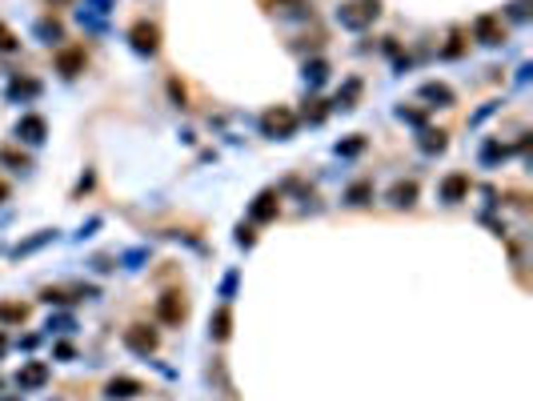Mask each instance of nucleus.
<instances>
[{
  "label": "nucleus",
  "instance_id": "nucleus-1",
  "mask_svg": "<svg viewBox=\"0 0 533 401\" xmlns=\"http://www.w3.org/2000/svg\"><path fill=\"white\" fill-rule=\"evenodd\" d=\"M377 13H381V4H377V0H349V4H341V8H337V25L357 32V28L373 25V20H377Z\"/></svg>",
  "mask_w": 533,
  "mask_h": 401
},
{
  "label": "nucleus",
  "instance_id": "nucleus-2",
  "mask_svg": "<svg viewBox=\"0 0 533 401\" xmlns=\"http://www.w3.org/2000/svg\"><path fill=\"white\" fill-rule=\"evenodd\" d=\"M293 128H297V113L285 109V104H277V109H269V113L260 116V133L273 137V140H289L293 137Z\"/></svg>",
  "mask_w": 533,
  "mask_h": 401
},
{
  "label": "nucleus",
  "instance_id": "nucleus-3",
  "mask_svg": "<svg viewBox=\"0 0 533 401\" xmlns=\"http://www.w3.org/2000/svg\"><path fill=\"white\" fill-rule=\"evenodd\" d=\"M128 40H133V49H137L140 56H152L157 44H161V32H157V25H149V20H137V25L128 28Z\"/></svg>",
  "mask_w": 533,
  "mask_h": 401
},
{
  "label": "nucleus",
  "instance_id": "nucleus-4",
  "mask_svg": "<svg viewBox=\"0 0 533 401\" xmlns=\"http://www.w3.org/2000/svg\"><path fill=\"white\" fill-rule=\"evenodd\" d=\"M473 37L481 40L485 49H493V44H501V40H505V28H501V20H497V16H477V20H473Z\"/></svg>",
  "mask_w": 533,
  "mask_h": 401
},
{
  "label": "nucleus",
  "instance_id": "nucleus-5",
  "mask_svg": "<svg viewBox=\"0 0 533 401\" xmlns=\"http://www.w3.org/2000/svg\"><path fill=\"white\" fill-rule=\"evenodd\" d=\"M185 301H181V293H161V301H157V317H161L164 325H181L185 321Z\"/></svg>",
  "mask_w": 533,
  "mask_h": 401
},
{
  "label": "nucleus",
  "instance_id": "nucleus-6",
  "mask_svg": "<svg viewBox=\"0 0 533 401\" xmlns=\"http://www.w3.org/2000/svg\"><path fill=\"white\" fill-rule=\"evenodd\" d=\"M16 137L25 140V145H40V140L49 137V125H44V116H37V113L20 116V121H16Z\"/></svg>",
  "mask_w": 533,
  "mask_h": 401
},
{
  "label": "nucleus",
  "instance_id": "nucleus-7",
  "mask_svg": "<svg viewBox=\"0 0 533 401\" xmlns=\"http://www.w3.org/2000/svg\"><path fill=\"white\" fill-rule=\"evenodd\" d=\"M124 345L133 353H140V357H149V353L157 349V333L145 325H133V329H124Z\"/></svg>",
  "mask_w": 533,
  "mask_h": 401
},
{
  "label": "nucleus",
  "instance_id": "nucleus-8",
  "mask_svg": "<svg viewBox=\"0 0 533 401\" xmlns=\"http://www.w3.org/2000/svg\"><path fill=\"white\" fill-rule=\"evenodd\" d=\"M465 193H469V176H465V173H453V176L441 181V200H445V205L465 200Z\"/></svg>",
  "mask_w": 533,
  "mask_h": 401
},
{
  "label": "nucleus",
  "instance_id": "nucleus-9",
  "mask_svg": "<svg viewBox=\"0 0 533 401\" xmlns=\"http://www.w3.org/2000/svg\"><path fill=\"white\" fill-rule=\"evenodd\" d=\"M44 381H49V365H44V361H28L25 369L16 373V385H20V389H40Z\"/></svg>",
  "mask_w": 533,
  "mask_h": 401
},
{
  "label": "nucleus",
  "instance_id": "nucleus-10",
  "mask_svg": "<svg viewBox=\"0 0 533 401\" xmlns=\"http://www.w3.org/2000/svg\"><path fill=\"white\" fill-rule=\"evenodd\" d=\"M140 389H145V385H140L137 377H112V381H109V397L112 401H128V397H137Z\"/></svg>",
  "mask_w": 533,
  "mask_h": 401
},
{
  "label": "nucleus",
  "instance_id": "nucleus-11",
  "mask_svg": "<svg viewBox=\"0 0 533 401\" xmlns=\"http://www.w3.org/2000/svg\"><path fill=\"white\" fill-rule=\"evenodd\" d=\"M248 217H253V221H273L277 217V193H260V197L248 205Z\"/></svg>",
  "mask_w": 533,
  "mask_h": 401
},
{
  "label": "nucleus",
  "instance_id": "nucleus-12",
  "mask_svg": "<svg viewBox=\"0 0 533 401\" xmlns=\"http://www.w3.org/2000/svg\"><path fill=\"white\" fill-rule=\"evenodd\" d=\"M56 68H61L64 76L85 73V49H64L61 56H56Z\"/></svg>",
  "mask_w": 533,
  "mask_h": 401
},
{
  "label": "nucleus",
  "instance_id": "nucleus-13",
  "mask_svg": "<svg viewBox=\"0 0 533 401\" xmlns=\"http://www.w3.org/2000/svg\"><path fill=\"white\" fill-rule=\"evenodd\" d=\"M56 237V229H40V233H32L28 241H20V245H13V257H28V253H37L40 245H49V241Z\"/></svg>",
  "mask_w": 533,
  "mask_h": 401
},
{
  "label": "nucleus",
  "instance_id": "nucleus-14",
  "mask_svg": "<svg viewBox=\"0 0 533 401\" xmlns=\"http://www.w3.org/2000/svg\"><path fill=\"white\" fill-rule=\"evenodd\" d=\"M389 200H393L397 209H409L413 200H417V185H413V181H397V185L389 188Z\"/></svg>",
  "mask_w": 533,
  "mask_h": 401
},
{
  "label": "nucleus",
  "instance_id": "nucleus-15",
  "mask_svg": "<svg viewBox=\"0 0 533 401\" xmlns=\"http://www.w3.org/2000/svg\"><path fill=\"white\" fill-rule=\"evenodd\" d=\"M421 97L433 100V104H453V88L441 85V80H429V85H421Z\"/></svg>",
  "mask_w": 533,
  "mask_h": 401
},
{
  "label": "nucleus",
  "instance_id": "nucleus-16",
  "mask_svg": "<svg viewBox=\"0 0 533 401\" xmlns=\"http://www.w3.org/2000/svg\"><path fill=\"white\" fill-rule=\"evenodd\" d=\"M209 333H212L217 341H224L229 333H233V317H229V309H224V305L217 309V313H212V321H209Z\"/></svg>",
  "mask_w": 533,
  "mask_h": 401
},
{
  "label": "nucleus",
  "instance_id": "nucleus-17",
  "mask_svg": "<svg viewBox=\"0 0 533 401\" xmlns=\"http://www.w3.org/2000/svg\"><path fill=\"white\" fill-rule=\"evenodd\" d=\"M325 80H329V64H325V61H309V64H305V85H309V88H321Z\"/></svg>",
  "mask_w": 533,
  "mask_h": 401
},
{
  "label": "nucleus",
  "instance_id": "nucleus-18",
  "mask_svg": "<svg viewBox=\"0 0 533 401\" xmlns=\"http://www.w3.org/2000/svg\"><path fill=\"white\" fill-rule=\"evenodd\" d=\"M345 200L349 205H369L373 200V181H357V185L345 188Z\"/></svg>",
  "mask_w": 533,
  "mask_h": 401
},
{
  "label": "nucleus",
  "instance_id": "nucleus-19",
  "mask_svg": "<svg viewBox=\"0 0 533 401\" xmlns=\"http://www.w3.org/2000/svg\"><path fill=\"white\" fill-rule=\"evenodd\" d=\"M505 145H501V140H485L481 145V164H497V161H505Z\"/></svg>",
  "mask_w": 533,
  "mask_h": 401
},
{
  "label": "nucleus",
  "instance_id": "nucleus-20",
  "mask_svg": "<svg viewBox=\"0 0 533 401\" xmlns=\"http://www.w3.org/2000/svg\"><path fill=\"white\" fill-rule=\"evenodd\" d=\"M421 149H425V152H445V133L425 128V133H421Z\"/></svg>",
  "mask_w": 533,
  "mask_h": 401
},
{
  "label": "nucleus",
  "instance_id": "nucleus-21",
  "mask_svg": "<svg viewBox=\"0 0 533 401\" xmlns=\"http://www.w3.org/2000/svg\"><path fill=\"white\" fill-rule=\"evenodd\" d=\"M37 92H40L37 80H13V85H8V97H16V100L20 97H37Z\"/></svg>",
  "mask_w": 533,
  "mask_h": 401
},
{
  "label": "nucleus",
  "instance_id": "nucleus-22",
  "mask_svg": "<svg viewBox=\"0 0 533 401\" xmlns=\"http://www.w3.org/2000/svg\"><path fill=\"white\" fill-rule=\"evenodd\" d=\"M37 37L44 40V44H52V40H61V25H56V20H37Z\"/></svg>",
  "mask_w": 533,
  "mask_h": 401
},
{
  "label": "nucleus",
  "instance_id": "nucleus-23",
  "mask_svg": "<svg viewBox=\"0 0 533 401\" xmlns=\"http://www.w3.org/2000/svg\"><path fill=\"white\" fill-rule=\"evenodd\" d=\"M25 305H0V321H8V325H20L25 321Z\"/></svg>",
  "mask_w": 533,
  "mask_h": 401
},
{
  "label": "nucleus",
  "instance_id": "nucleus-24",
  "mask_svg": "<svg viewBox=\"0 0 533 401\" xmlns=\"http://www.w3.org/2000/svg\"><path fill=\"white\" fill-rule=\"evenodd\" d=\"M0 164H13L16 173H20V169H28V157H20V152H13V149H0Z\"/></svg>",
  "mask_w": 533,
  "mask_h": 401
},
{
  "label": "nucleus",
  "instance_id": "nucleus-25",
  "mask_svg": "<svg viewBox=\"0 0 533 401\" xmlns=\"http://www.w3.org/2000/svg\"><path fill=\"white\" fill-rule=\"evenodd\" d=\"M16 44H20V40H16V32L8 25H0V52H16Z\"/></svg>",
  "mask_w": 533,
  "mask_h": 401
},
{
  "label": "nucleus",
  "instance_id": "nucleus-26",
  "mask_svg": "<svg viewBox=\"0 0 533 401\" xmlns=\"http://www.w3.org/2000/svg\"><path fill=\"white\" fill-rule=\"evenodd\" d=\"M357 80H349L345 85V92H341V97H337V109H353V97H357Z\"/></svg>",
  "mask_w": 533,
  "mask_h": 401
},
{
  "label": "nucleus",
  "instance_id": "nucleus-27",
  "mask_svg": "<svg viewBox=\"0 0 533 401\" xmlns=\"http://www.w3.org/2000/svg\"><path fill=\"white\" fill-rule=\"evenodd\" d=\"M361 149H365V140H361V137H353V140H341V145H337V152H341V157H357Z\"/></svg>",
  "mask_w": 533,
  "mask_h": 401
},
{
  "label": "nucleus",
  "instance_id": "nucleus-28",
  "mask_svg": "<svg viewBox=\"0 0 533 401\" xmlns=\"http://www.w3.org/2000/svg\"><path fill=\"white\" fill-rule=\"evenodd\" d=\"M44 329H52V333H73L76 321H73V317H52V321H49Z\"/></svg>",
  "mask_w": 533,
  "mask_h": 401
},
{
  "label": "nucleus",
  "instance_id": "nucleus-29",
  "mask_svg": "<svg viewBox=\"0 0 533 401\" xmlns=\"http://www.w3.org/2000/svg\"><path fill=\"white\" fill-rule=\"evenodd\" d=\"M529 4L533 0H513V4H509V16H513V20H529Z\"/></svg>",
  "mask_w": 533,
  "mask_h": 401
},
{
  "label": "nucleus",
  "instance_id": "nucleus-30",
  "mask_svg": "<svg viewBox=\"0 0 533 401\" xmlns=\"http://www.w3.org/2000/svg\"><path fill=\"white\" fill-rule=\"evenodd\" d=\"M233 293H236V273H224V281H221V297H224V301H233Z\"/></svg>",
  "mask_w": 533,
  "mask_h": 401
},
{
  "label": "nucleus",
  "instance_id": "nucleus-31",
  "mask_svg": "<svg viewBox=\"0 0 533 401\" xmlns=\"http://www.w3.org/2000/svg\"><path fill=\"white\" fill-rule=\"evenodd\" d=\"M397 116H401V121H409V125H425V116L417 113V109H397Z\"/></svg>",
  "mask_w": 533,
  "mask_h": 401
},
{
  "label": "nucleus",
  "instance_id": "nucleus-32",
  "mask_svg": "<svg viewBox=\"0 0 533 401\" xmlns=\"http://www.w3.org/2000/svg\"><path fill=\"white\" fill-rule=\"evenodd\" d=\"M236 245H253V229H248V225L236 229Z\"/></svg>",
  "mask_w": 533,
  "mask_h": 401
},
{
  "label": "nucleus",
  "instance_id": "nucleus-33",
  "mask_svg": "<svg viewBox=\"0 0 533 401\" xmlns=\"http://www.w3.org/2000/svg\"><path fill=\"white\" fill-rule=\"evenodd\" d=\"M140 261H145V249H133L128 257H124V265H128V269H137Z\"/></svg>",
  "mask_w": 533,
  "mask_h": 401
},
{
  "label": "nucleus",
  "instance_id": "nucleus-34",
  "mask_svg": "<svg viewBox=\"0 0 533 401\" xmlns=\"http://www.w3.org/2000/svg\"><path fill=\"white\" fill-rule=\"evenodd\" d=\"M56 357H61V361H73V345H64L61 341V345H56Z\"/></svg>",
  "mask_w": 533,
  "mask_h": 401
},
{
  "label": "nucleus",
  "instance_id": "nucleus-35",
  "mask_svg": "<svg viewBox=\"0 0 533 401\" xmlns=\"http://www.w3.org/2000/svg\"><path fill=\"white\" fill-rule=\"evenodd\" d=\"M4 353H8V337H4V333H0V357H4Z\"/></svg>",
  "mask_w": 533,
  "mask_h": 401
},
{
  "label": "nucleus",
  "instance_id": "nucleus-36",
  "mask_svg": "<svg viewBox=\"0 0 533 401\" xmlns=\"http://www.w3.org/2000/svg\"><path fill=\"white\" fill-rule=\"evenodd\" d=\"M4 197H8V185H4V181H0V200H4Z\"/></svg>",
  "mask_w": 533,
  "mask_h": 401
},
{
  "label": "nucleus",
  "instance_id": "nucleus-37",
  "mask_svg": "<svg viewBox=\"0 0 533 401\" xmlns=\"http://www.w3.org/2000/svg\"><path fill=\"white\" fill-rule=\"evenodd\" d=\"M0 401H20V397H0Z\"/></svg>",
  "mask_w": 533,
  "mask_h": 401
}]
</instances>
